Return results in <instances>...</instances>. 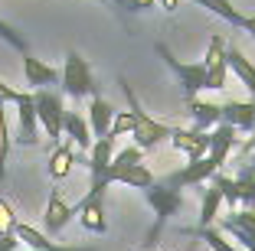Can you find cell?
Returning a JSON list of instances; mask_svg holds the SVG:
<instances>
[{"instance_id": "1", "label": "cell", "mask_w": 255, "mask_h": 251, "mask_svg": "<svg viewBox=\"0 0 255 251\" xmlns=\"http://www.w3.org/2000/svg\"><path fill=\"white\" fill-rule=\"evenodd\" d=\"M121 91H125V98H128V108H131V114H134V131H131V137H134V147H141V150H157L164 141H170L173 127L164 124V121H154L147 111L141 108V101H137L134 88L128 85V79H121Z\"/></svg>"}, {"instance_id": "2", "label": "cell", "mask_w": 255, "mask_h": 251, "mask_svg": "<svg viewBox=\"0 0 255 251\" xmlns=\"http://www.w3.org/2000/svg\"><path fill=\"white\" fill-rule=\"evenodd\" d=\"M144 199H147V206L154 209L157 222H154V229L147 232L141 251H154V248H157V238H160V229H164L167 222H170L173 215L183 209V196H180V189H170L167 183H164V186L154 183V186H147V189H144Z\"/></svg>"}, {"instance_id": "3", "label": "cell", "mask_w": 255, "mask_h": 251, "mask_svg": "<svg viewBox=\"0 0 255 251\" xmlns=\"http://www.w3.org/2000/svg\"><path fill=\"white\" fill-rule=\"evenodd\" d=\"M59 85L69 98H92L98 95L95 91V79H92V66L82 52H66V62H62L59 72Z\"/></svg>"}, {"instance_id": "4", "label": "cell", "mask_w": 255, "mask_h": 251, "mask_svg": "<svg viewBox=\"0 0 255 251\" xmlns=\"http://www.w3.org/2000/svg\"><path fill=\"white\" fill-rule=\"evenodd\" d=\"M154 49H157V56L167 62V69L177 75V82H180L187 101H190V98H196L200 91H206V66H203V62H180L167 43H154Z\"/></svg>"}, {"instance_id": "5", "label": "cell", "mask_w": 255, "mask_h": 251, "mask_svg": "<svg viewBox=\"0 0 255 251\" xmlns=\"http://www.w3.org/2000/svg\"><path fill=\"white\" fill-rule=\"evenodd\" d=\"M33 104H36L39 127L49 134V141H62V121H66V108H62L59 91H53V88L33 91Z\"/></svg>"}, {"instance_id": "6", "label": "cell", "mask_w": 255, "mask_h": 251, "mask_svg": "<svg viewBox=\"0 0 255 251\" xmlns=\"http://www.w3.org/2000/svg\"><path fill=\"white\" fill-rule=\"evenodd\" d=\"M105 192L108 189H95V186H89V192H85L82 199H79V206H75V215H79V222H82V229L92 232V235H105V232H108Z\"/></svg>"}, {"instance_id": "7", "label": "cell", "mask_w": 255, "mask_h": 251, "mask_svg": "<svg viewBox=\"0 0 255 251\" xmlns=\"http://www.w3.org/2000/svg\"><path fill=\"white\" fill-rule=\"evenodd\" d=\"M16 144L23 147H36L39 144V118H36V104H33V91H20L16 98Z\"/></svg>"}, {"instance_id": "8", "label": "cell", "mask_w": 255, "mask_h": 251, "mask_svg": "<svg viewBox=\"0 0 255 251\" xmlns=\"http://www.w3.org/2000/svg\"><path fill=\"white\" fill-rule=\"evenodd\" d=\"M226 39L213 36L206 46V56H203V66H206V88L210 91H223L226 82H229V62H226Z\"/></svg>"}, {"instance_id": "9", "label": "cell", "mask_w": 255, "mask_h": 251, "mask_svg": "<svg viewBox=\"0 0 255 251\" xmlns=\"http://www.w3.org/2000/svg\"><path fill=\"white\" fill-rule=\"evenodd\" d=\"M219 170H223V167H219V163L213 160L210 154H206V157H200V160H190L187 167H183V170H177L170 179H167V186H170V189H187V186H203L206 179H213V176H216Z\"/></svg>"}, {"instance_id": "10", "label": "cell", "mask_w": 255, "mask_h": 251, "mask_svg": "<svg viewBox=\"0 0 255 251\" xmlns=\"http://www.w3.org/2000/svg\"><path fill=\"white\" fill-rule=\"evenodd\" d=\"M170 147L177 154H183L187 160H200V157L210 154V134L196 131V127H173Z\"/></svg>"}, {"instance_id": "11", "label": "cell", "mask_w": 255, "mask_h": 251, "mask_svg": "<svg viewBox=\"0 0 255 251\" xmlns=\"http://www.w3.org/2000/svg\"><path fill=\"white\" fill-rule=\"evenodd\" d=\"M112 160H115V137H102V141L92 144L89 173H92V186H95V189H108L105 173H108V167H112Z\"/></svg>"}, {"instance_id": "12", "label": "cell", "mask_w": 255, "mask_h": 251, "mask_svg": "<svg viewBox=\"0 0 255 251\" xmlns=\"http://www.w3.org/2000/svg\"><path fill=\"white\" fill-rule=\"evenodd\" d=\"M23 82H26V88L39 91V88H49V85H59V72L49 62L36 59V56H23Z\"/></svg>"}, {"instance_id": "13", "label": "cell", "mask_w": 255, "mask_h": 251, "mask_svg": "<svg viewBox=\"0 0 255 251\" xmlns=\"http://www.w3.org/2000/svg\"><path fill=\"white\" fill-rule=\"evenodd\" d=\"M72 215H75V209L62 199V189H53V192H49V202H46V209H43V225H46V232H49V235H59V232L69 225V219H72Z\"/></svg>"}, {"instance_id": "14", "label": "cell", "mask_w": 255, "mask_h": 251, "mask_svg": "<svg viewBox=\"0 0 255 251\" xmlns=\"http://www.w3.org/2000/svg\"><path fill=\"white\" fill-rule=\"evenodd\" d=\"M112 121H115V104L105 101L102 95H92L89 101V127H92V137L102 141L112 134Z\"/></svg>"}, {"instance_id": "15", "label": "cell", "mask_w": 255, "mask_h": 251, "mask_svg": "<svg viewBox=\"0 0 255 251\" xmlns=\"http://www.w3.org/2000/svg\"><path fill=\"white\" fill-rule=\"evenodd\" d=\"M239 147V131H236L233 124H216L210 131V157L223 167L226 160H229V154Z\"/></svg>"}, {"instance_id": "16", "label": "cell", "mask_w": 255, "mask_h": 251, "mask_svg": "<svg viewBox=\"0 0 255 251\" xmlns=\"http://www.w3.org/2000/svg\"><path fill=\"white\" fill-rule=\"evenodd\" d=\"M187 108H190V118H193V127L203 134H210L216 124H223V104L203 101V98H190Z\"/></svg>"}, {"instance_id": "17", "label": "cell", "mask_w": 255, "mask_h": 251, "mask_svg": "<svg viewBox=\"0 0 255 251\" xmlns=\"http://www.w3.org/2000/svg\"><path fill=\"white\" fill-rule=\"evenodd\" d=\"M16 238H20L23 248H33V251H95V248H66V245H56L49 242V235L39 229H33V225H26V222H20L13 232Z\"/></svg>"}, {"instance_id": "18", "label": "cell", "mask_w": 255, "mask_h": 251, "mask_svg": "<svg viewBox=\"0 0 255 251\" xmlns=\"http://www.w3.org/2000/svg\"><path fill=\"white\" fill-rule=\"evenodd\" d=\"M62 137H69V144H75V150H92L95 137H92L89 118L75 114V111H66V121H62Z\"/></svg>"}, {"instance_id": "19", "label": "cell", "mask_w": 255, "mask_h": 251, "mask_svg": "<svg viewBox=\"0 0 255 251\" xmlns=\"http://www.w3.org/2000/svg\"><path fill=\"white\" fill-rule=\"evenodd\" d=\"M226 62H229V72L246 85L252 101H255V62L246 59V52H242L239 46H226Z\"/></svg>"}, {"instance_id": "20", "label": "cell", "mask_w": 255, "mask_h": 251, "mask_svg": "<svg viewBox=\"0 0 255 251\" xmlns=\"http://www.w3.org/2000/svg\"><path fill=\"white\" fill-rule=\"evenodd\" d=\"M223 124H233L236 131H252L255 127V101H226L223 104Z\"/></svg>"}, {"instance_id": "21", "label": "cell", "mask_w": 255, "mask_h": 251, "mask_svg": "<svg viewBox=\"0 0 255 251\" xmlns=\"http://www.w3.org/2000/svg\"><path fill=\"white\" fill-rule=\"evenodd\" d=\"M10 147H13V134H10V104L0 101V189H3V179H7Z\"/></svg>"}, {"instance_id": "22", "label": "cell", "mask_w": 255, "mask_h": 251, "mask_svg": "<svg viewBox=\"0 0 255 251\" xmlns=\"http://www.w3.org/2000/svg\"><path fill=\"white\" fill-rule=\"evenodd\" d=\"M137 163H144V150L131 144V147H125V150H121V154H115L112 167H108V173H105V183L112 186L115 179L121 176V173H125V170H131V167H137Z\"/></svg>"}, {"instance_id": "23", "label": "cell", "mask_w": 255, "mask_h": 251, "mask_svg": "<svg viewBox=\"0 0 255 251\" xmlns=\"http://www.w3.org/2000/svg\"><path fill=\"white\" fill-rule=\"evenodd\" d=\"M72 163H75V150L72 144H59V147L49 154V163H46V170L53 179H66L72 173Z\"/></svg>"}, {"instance_id": "24", "label": "cell", "mask_w": 255, "mask_h": 251, "mask_svg": "<svg viewBox=\"0 0 255 251\" xmlns=\"http://www.w3.org/2000/svg\"><path fill=\"white\" fill-rule=\"evenodd\" d=\"M190 3H196V7H206L210 13H216L219 20H226V23H233V26H246V16L239 13V10L233 7V0H190Z\"/></svg>"}, {"instance_id": "25", "label": "cell", "mask_w": 255, "mask_h": 251, "mask_svg": "<svg viewBox=\"0 0 255 251\" xmlns=\"http://www.w3.org/2000/svg\"><path fill=\"white\" fill-rule=\"evenodd\" d=\"M219 206H223V192H219L216 183H210V186H206V192H203V202H200V229H206V225L216 222Z\"/></svg>"}, {"instance_id": "26", "label": "cell", "mask_w": 255, "mask_h": 251, "mask_svg": "<svg viewBox=\"0 0 255 251\" xmlns=\"http://www.w3.org/2000/svg\"><path fill=\"white\" fill-rule=\"evenodd\" d=\"M115 183H121V186H131V189H147V186H154V173L144 167V163H137V167H131V170H125Z\"/></svg>"}, {"instance_id": "27", "label": "cell", "mask_w": 255, "mask_h": 251, "mask_svg": "<svg viewBox=\"0 0 255 251\" xmlns=\"http://www.w3.org/2000/svg\"><path fill=\"white\" fill-rule=\"evenodd\" d=\"M210 183H216V186H219V192H223V202H226V206L239 209V199H242L239 179H236V176H226V173H216V176H213Z\"/></svg>"}, {"instance_id": "28", "label": "cell", "mask_w": 255, "mask_h": 251, "mask_svg": "<svg viewBox=\"0 0 255 251\" xmlns=\"http://www.w3.org/2000/svg\"><path fill=\"white\" fill-rule=\"evenodd\" d=\"M196 235H200L203 242L210 245L213 251H242L239 245H233V242H229V238H226V235H223V232H219V229H213V225H206V229H200V232H196Z\"/></svg>"}, {"instance_id": "29", "label": "cell", "mask_w": 255, "mask_h": 251, "mask_svg": "<svg viewBox=\"0 0 255 251\" xmlns=\"http://www.w3.org/2000/svg\"><path fill=\"white\" fill-rule=\"evenodd\" d=\"M0 39H3L10 49H16L20 56H30V43H26V39H23V33H16L7 20H0Z\"/></svg>"}, {"instance_id": "30", "label": "cell", "mask_w": 255, "mask_h": 251, "mask_svg": "<svg viewBox=\"0 0 255 251\" xmlns=\"http://www.w3.org/2000/svg\"><path fill=\"white\" fill-rule=\"evenodd\" d=\"M134 131V114H131V108L128 111H115V121H112V134L108 137H125V134H131Z\"/></svg>"}, {"instance_id": "31", "label": "cell", "mask_w": 255, "mask_h": 251, "mask_svg": "<svg viewBox=\"0 0 255 251\" xmlns=\"http://www.w3.org/2000/svg\"><path fill=\"white\" fill-rule=\"evenodd\" d=\"M16 225H20V219H16L13 206H10V202L0 196V235H13Z\"/></svg>"}, {"instance_id": "32", "label": "cell", "mask_w": 255, "mask_h": 251, "mask_svg": "<svg viewBox=\"0 0 255 251\" xmlns=\"http://www.w3.org/2000/svg\"><path fill=\"white\" fill-rule=\"evenodd\" d=\"M226 222H233L236 229L249 232V235H255V212L252 209H233V212L226 215Z\"/></svg>"}, {"instance_id": "33", "label": "cell", "mask_w": 255, "mask_h": 251, "mask_svg": "<svg viewBox=\"0 0 255 251\" xmlns=\"http://www.w3.org/2000/svg\"><path fill=\"white\" fill-rule=\"evenodd\" d=\"M236 179H239V176H236ZM239 189H242L239 209H252V212H255V179H239Z\"/></svg>"}, {"instance_id": "34", "label": "cell", "mask_w": 255, "mask_h": 251, "mask_svg": "<svg viewBox=\"0 0 255 251\" xmlns=\"http://www.w3.org/2000/svg\"><path fill=\"white\" fill-rule=\"evenodd\" d=\"M154 3H157V0H128L125 10H131V13H141V10H150Z\"/></svg>"}, {"instance_id": "35", "label": "cell", "mask_w": 255, "mask_h": 251, "mask_svg": "<svg viewBox=\"0 0 255 251\" xmlns=\"http://www.w3.org/2000/svg\"><path fill=\"white\" fill-rule=\"evenodd\" d=\"M16 248H23L16 235H0V251H16Z\"/></svg>"}, {"instance_id": "36", "label": "cell", "mask_w": 255, "mask_h": 251, "mask_svg": "<svg viewBox=\"0 0 255 251\" xmlns=\"http://www.w3.org/2000/svg\"><path fill=\"white\" fill-rule=\"evenodd\" d=\"M157 7H164L167 13H177L180 10V0H157Z\"/></svg>"}, {"instance_id": "37", "label": "cell", "mask_w": 255, "mask_h": 251, "mask_svg": "<svg viewBox=\"0 0 255 251\" xmlns=\"http://www.w3.org/2000/svg\"><path fill=\"white\" fill-rule=\"evenodd\" d=\"M242 30H246V33H252V36H255V16H246V26H242Z\"/></svg>"}, {"instance_id": "38", "label": "cell", "mask_w": 255, "mask_h": 251, "mask_svg": "<svg viewBox=\"0 0 255 251\" xmlns=\"http://www.w3.org/2000/svg\"><path fill=\"white\" fill-rule=\"evenodd\" d=\"M249 167H252V170H255V150H252V157H249Z\"/></svg>"}, {"instance_id": "39", "label": "cell", "mask_w": 255, "mask_h": 251, "mask_svg": "<svg viewBox=\"0 0 255 251\" xmlns=\"http://www.w3.org/2000/svg\"><path fill=\"white\" fill-rule=\"evenodd\" d=\"M102 3H112V0H102Z\"/></svg>"}, {"instance_id": "40", "label": "cell", "mask_w": 255, "mask_h": 251, "mask_svg": "<svg viewBox=\"0 0 255 251\" xmlns=\"http://www.w3.org/2000/svg\"><path fill=\"white\" fill-rule=\"evenodd\" d=\"M252 134H255V127H252Z\"/></svg>"}]
</instances>
